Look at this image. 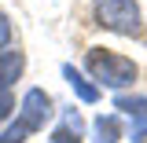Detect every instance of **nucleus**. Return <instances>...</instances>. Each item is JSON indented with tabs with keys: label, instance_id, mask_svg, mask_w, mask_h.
I'll use <instances>...</instances> for the list:
<instances>
[{
	"label": "nucleus",
	"instance_id": "nucleus-1",
	"mask_svg": "<svg viewBox=\"0 0 147 143\" xmlns=\"http://www.w3.org/2000/svg\"><path fill=\"white\" fill-rule=\"evenodd\" d=\"M85 70L92 73V81H99L103 88H114V92L129 88L136 81V73H140L129 55H118L110 48H88L85 52Z\"/></svg>",
	"mask_w": 147,
	"mask_h": 143
},
{
	"label": "nucleus",
	"instance_id": "nucleus-2",
	"mask_svg": "<svg viewBox=\"0 0 147 143\" xmlns=\"http://www.w3.org/2000/svg\"><path fill=\"white\" fill-rule=\"evenodd\" d=\"M92 7H96V22L110 33L140 37L144 30V15H140L136 0H92Z\"/></svg>",
	"mask_w": 147,
	"mask_h": 143
},
{
	"label": "nucleus",
	"instance_id": "nucleus-3",
	"mask_svg": "<svg viewBox=\"0 0 147 143\" xmlns=\"http://www.w3.org/2000/svg\"><path fill=\"white\" fill-rule=\"evenodd\" d=\"M18 117L26 121V125L33 128H44V121L52 117V95L44 88H30L26 95H22V107H18Z\"/></svg>",
	"mask_w": 147,
	"mask_h": 143
},
{
	"label": "nucleus",
	"instance_id": "nucleus-4",
	"mask_svg": "<svg viewBox=\"0 0 147 143\" xmlns=\"http://www.w3.org/2000/svg\"><path fill=\"white\" fill-rule=\"evenodd\" d=\"M81 140H85V121H81L77 110H66L63 121H59L55 132H52V143H81Z\"/></svg>",
	"mask_w": 147,
	"mask_h": 143
},
{
	"label": "nucleus",
	"instance_id": "nucleus-5",
	"mask_svg": "<svg viewBox=\"0 0 147 143\" xmlns=\"http://www.w3.org/2000/svg\"><path fill=\"white\" fill-rule=\"evenodd\" d=\"M22 66H26L22 52H0V92H11V85L22 77Z\"/></svg>",
	"mask_w": 147,
	"mask_h": 143
},
{
	"label": "nucleus",
	"instance_id": "nucleus-6",
	"mask_svg": "<svg viewBox=\"0 0 147 143\" xmlns=\"http://www.w3.org/2000/svg\"><path fill=\"white\" fill-rule=\"evenodd\" d=\"M63 77H66V85L77 92V99H81V103H96V99H99V88H96V85H92V81H88L81 70H74V66H63Z\"/></svg>",
	"mask_w": 147,
	"mask_h": 143
},
{
	"label": "nucleus",
	"instance_id": "nucleus-7",
	"mask_svg": "<svg viewBox=\"0 0 147 143\" xmlns=\"http://www.w3.org/2000/svg\"><path fill=\"white\" fill-rule=\"evenodd\" d=\"M121 136V121L114 114H99L96 117V143H118Z\"/></svg>",
	"mask_w": 147,
	"mask_h": 143
},
{
	"label": "nucleus",
	"instance_id": "nucleus-8",
	"mask_svg": "<svg viewBox=\"0 0 147 143\" xmlns=\"http://www.w3.org/2000/svg\"><path fill=\"white\" fill-rule=\"evenodd\" d=\"M114 107L125 110L129 117H147V99H144V95H118Z\"/></svg>",
	"mask_w": 147,
	"mask_h": 143
},
{
	"label": "nucleus",
	"instance_id": "nucleus-9",
	"mask_svg": "<svg viewBox=\"0 0 147 143\" xmlns=\"http://www.w3.org/2000/svg\"><path fill=\"white\" fill-rule=\"evenodd\" d=\"M30 132H33V128H30L26 121H22V117H18L15 125H7L4 132H0V143H22L26 136H30Z\"/></svg>",
	"mask_w": 147,
	"mask_h": 143
},
{
	"label": "nucleus",
	"instance_id": "nucleus-10",
	"mask_svg": "<svg viewBox=\"0 0 147 143\" xmlns=\"http://www.w3.org/2000/svg\"><path fill=\"white\" fill-rule=\"evenodd\" d=\"M7 44H11V22H7V15L0 11V52H4Z\"/></svg>",
	"mask_w": 147,
	"mask_h": 143
},
{
	"label": "nucleus",
	"instance_id": "nucleus-11",
	"mask_svg": "<svg viewBox=\"0 0 147 143\" xmlns=\"http://www.w3.org/2000/svg\"><path fill=\"white\" fill-rule=\"evenodd\" d=\"M132 143H147V117H136V125H132Z\"/></svg>",
	"mask_w": 147,
	"mask_h": 143
},
{
	"label": "nucleus",
	"instance_id": "nucleus-12",
	"mask_svg": "<svg viewBox=\"0 0 147 143\" xmlns=\"http://www.w3.org/2000/svg\"><path fill=\"white\" fill-rule=\"evenodd\" d=\"M11 110H15V99H11V92H0V121H4Z\"/></svg>",
	"mask_w": 147,
	"mask_h": 143
}]
</instances>
